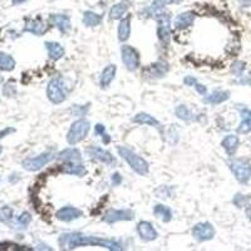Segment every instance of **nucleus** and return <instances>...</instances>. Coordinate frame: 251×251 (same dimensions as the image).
Masks as SVG:
<instances>
[{"label": "nucleus", "mask_w": 251, "mask_h": 251, "mask_svg": "<svg viewBox=\"0 0 251 251\" xmlns=\"http://www.w3.org/2000/svg\"><path fill=\"white\" fill-rule=\"evenodd\" d=\"M62 172L67 175L83 177L87 175V169L83 161L82 162H63Z\"/></svg>", "instance_id": "18"}, {"label": "nucleus", "mask_w": 251, "mask_h": 251, "mask_svg": "<svg viewBox=\"0 0 251 251\" xmlns=\"http://www.w3.org/2000/svg\"><path fill=\"white\" fill-rule=\"evenodd\" d=\"M230 100V92L228 91H214L211 94H206V97L202 98V102L206 104H211V106H217L221 103L226 102Z\"/></svg>", "instance_id": "21"}, {"label": "nucleus", "mask_w": 251, "mask_h": 251, "mask_svg": "<svg viewBox=\"0 0 251 251\" xmlns=\"http://www.w3.org/2000/svg\"><path fill=\"white\" fill-rule=\"evenodd\" d=\"M194 87H195V89H196V91L201 94V96H206V94H207V88H206L203 84H201V83L197 82Z\"/></svg>", "instance_id": "40"}, {"label": "nucleus", "mask_w": 251, "mask_h": 251, "mask_svg": "<svg viewBox=\"0 0 251 251\" xmlns=\"http://www.w3.org/2000/svg\"><path fill=\"white\" fill-rule=\"evenodd\" d=\"M89 131H91V122L86 118H79L72 123L71 128L67 133V142L71 146H75L88 136Z\"/></svg>", "instance_id": "3"}, {"label": "nucleus", "mask_w": 251, "mask_h": 251, "mask_svg": "<svg viewBox=\"0 0 251 251\" xmlns=\"http://www.w3.org/2000/svg\"><path fill=\"white\" fill-rule=\"evenodd\" d=\"M153 215L157 219L162 220L163 223H170L172 220V210L169 206L162 205V203H158L153 207Z\"/></svg>", "instance_id": "28"}, {"label": "nucleus", "mask_w": 251, "mask_h": 251, "mask_svg": "<svg viewBox=\"0 0 251 251\" xmlns=\"http://www.w3.org/2000/svg\"><path fill=\"white\" fill-rule=\"evenodd\" d=\"M30 221H31L30 214L26 211L22 212V214L18 216L17 221H15V227L19 228V230H24V228L28 227L29 224H30Z\"/></svg>", "instance_id": "33"}, {"label": "nucleus", "mask_w": 251, "mask_h": 251, "mask_svg": "<svg viewBox=\"0 0 251 251\" xmlns=\"http://www.w3.org/2000/svg\"><path fill=\"white\" fill-rule=\"evenodd\" d=\"M94 132H96V134H98V136L102 137L103 134L106 133V128H104V126L98 123V125H96V127H94Z\"/></svg>", "instance_id": "42"}, {"label": "nucleus", "mask_w": 251, "mask_h": 251, "mask_svg": "<svg viewBox=\"0 0 251 251\" xmlns=\"http://www.w3.org/2000/svg\"><path fill=\"white\" fill-rule=\"evenodd\" d=\"M170 3V0H153L151 3V5L147 8V14L151 18L156 19L158 15H161L163 13V9L166 8V5Z\"/></svg>", "instance_id": "29"}, {"label": "nucleus", "mask_w": 251, "mask_h": 251, "mask_svg": "<svg viewBox=\"0 0 251 251\" xmlns=\"http://www.w3.org/2000/svg\"><path fill=\"white\" fill-rule=\"evenodd\" d=\"M49 26L43 22L42 18H34V19H26L25 25H24V30L31 33L34 35H43L48 31Z\"/></svg>", "instance_id": "15"}, {"label": "nucleus", "mask_w": 251, "mask_h": 251, "mask_svg": "<svg viewBox=\"0 0 251 251\" xmlns=\"http://www.w3.org/2000/svg\"><path fill=\"white\" fill-rule=\"evenodd\" d=\"M1 152H3V147L0 146V154H1Z\"/></svg>", "instance_id": "47"}, {"label": "nucleus", "mask_w": 251, "mask_h": 251, "mask_svg": "<svg viewBox=\"0 0 251 251\" xmlns=\"http://www.w3.org/2000/svg\"><path fill=\"white\" fill-rule=\"evenodd\" d=\"M137 232L141 240L147 241V243L153 241V240L158 237V232H157V230L152 226L150 221H140L137 225Z\"/></svg>", "instance_id": "14"}, {"label": "nucleus", "mask_w": 251, "mask_h": 251, "mask_svg": "<svg viewBox=\"0 0 251 251\" xmlns=\"http://www.w3.org/2000/svg\"><path fill=\"white\" fill-rule=\"evenodd\" d=\"M131 8V0H122L120 3L114 4L109 10V19L118 20L122 19L123 15L127 14L128 9Z\"/></svg>", "instance_id": "22"}, {"label": "nucleus", "mask_w": 251, "mask_h": 251, "mask_svg": "<svg viewBox=\"0 0 251 251\" xmlns=\"http://www.w3.org/2000/svg\"><path fill=\"white\" fill-rule=\"evenodd\" d=\"M248 201H249L248 197L244 196V195H241V194H237L236 196L234 197L232 202H234L237 207H244V206L248 205Z\"/></svg>", "instance_id": "37"}, {"label": "nucleus", "mask_w": 251, "mask_h": 251, "mask_svg": "<svg viewBox=\"0 0 251 251\" xmlns=\"http://www.w3.org/2000/svg\"><path fill=\"white\" fill-rule=\"evenodd\" d=\"M134 219V212L129 208H109L104 212L102 221L106 224H116L120 221H131Z\"/></svg>", "instance_id": "9"}, {"label": "nucleus", "mask_w": 251, "mask_h": 251, "mask_svg": "<svg viewBox=\"0 0 251 251\" xmlns=\"http://www.w3.org/2000/svg\"><path fill=\"white\" fill-rule=\"evenodd\" d=\"M54 158V153L53 152H44V153H40L35 157H29L22 162L23 169L26 171L35 172L39 171L40 169H43L44 166L48 165L51 160Z\"/></svg>", "instance_id": "8"}, {"label": "nucleus", "mask_w": 251, "mask_h": 251, "mask_svg": "<svg viewBox=\"0 0 251 251\" xmlns=\"http://www.w3.org/2000/svg\"><path fill=\"white\" fill-rule=\"evenodd\" d=\"M170 71L169 63L160 60V62H156L151 66H149L147 68L143 69L142 75L149 79H160V78L165 77Z\"/></svg>", "instance_id": "12"}, {"label": "nucleus", "mask_w": 251, "mask_h": 251, "mask_svg": "<svg viewBox=\"0 0 251 251\" xmlns=\"http://www.w3.org/2000/svg\"><path fill=\"white\" fill-rule=\"evenodd\" d=\"M111 182L112 186H120L122 183V176L118 172H114L111 177Z\"/></svg>", "instance_id": "39"}, {"label": "nucleus", "mask_w": 251, "mask_h": 251, "mask_svg": "<svg viewBox=\"0 0 251 251\" xmlns=\"http://www.w3.org/2000/svg\"><path fill=\"white\" fill-rule=\"evenodd\" d=\"M47 96L53 104H60L67 100V92L60 77L51 78L47 87Z\"/></svg>", "instance_id": "6"}, {"label": "nucleus", "mask_w": 251, "mask_h": 251, "mask_svg": "<svg viewBox=\"0 0 251 251\" xmlns=\"http://www.w3.org/2000/svg\"><path fill=\"white\" fill-rule=\"evenodd\" d=\"M239 1L243 6H250L251 5V0H239Z\"/></svg>", "instance_id": "44"}, {"label": "nucleus", "mask_w": 251, "mask_h": 251, "mask_svg": "<svg viewBox=\"0 0 251 251\" xmlns=\"http://www.w3.org/2000/svg\"><path fill=\"white\" fill-rule=\"evenodd\" d=\"M239 137L235 136V134H227L225 138L221 142V146L223 149L225 150V152L227 153V156L232 157L235 153H236L237 149H239Z\"/></svg>", "instance_id": "25"}, {"label": "nucleus", "mask_w": 251, "mask_h": 251, "mask_svg": "<svg viewBox=\"0 0 251 251\" xmlns=\"http://www.w3.org/2000/svg\"><path fill=\"white\" fill-rule=\"evenodd\" d=\"M131 20L132 15L127 14L121 19L120 24H118V40L121 43H125L131 37Z\"/></svg>", "instance_id": "19"}, {"label": "nucleus", "mask_w": 251, "mask_h": 251, "mask_svg": "<svg viewBox=\"0 0 251 251\" xmlns=\"http://www.w3.org/2000/svg\"><path fill=\"white\" fill-rule=\"evenodd\" d=\"M82 216V210L75 207V206H64V207L59 208L57 211V214H55V217H57L59 221H63V223H72V221H75V220L80 219Z\"/></svg>", "instance_id": "13"}, {"label": "nucleus", "mask_w": 251, "mask_h": 251, "mask_svg": "<svg viewBox=\"0 0 251 251\" xmlns=\"http://www.w3.org/2000/svg\"><path fill=\"white\" fill-rule=\"evenodd\" d=\"M157 22V37L160 39L162 47H169L171 43V34H172V24L170 14L162 13L156 18Z\"/></svg>", "instance_id": "4"}, {"label": "nucleus", "mask_w": 251, "mask_h": 251, "mask_svg": "<svg viewBox=\"0 0 251 251\" xmlns=\"http://www.w3.org/2000/svg\"><path fill=\"white\" fill-rule=\"evenodd\" d=\"M232 73L236 75H243V72L245 71V63L244 62H235L232 64Z\"/></svg>", "instance_id": "38"}, {"label": "nucleus", "mask_w": 251, "mask_h": 251, "mask_svg": "<svg viewBox=\"0 0 251 251\" xmlns=\"http://www.w3.org/2000/svg\"><path fill=\"white\" fill-rule=\"evenodd\" d=\"M87 156H89L93 160H97L100 162L104 163L107 166H113L116 165V158L113 157V154L111 153L107 150H103L98 146H89L88 149L86 150Z\"/></svg>", "instance_id": "11"}, {"label": "nucleus", "mask_w": 251, "mask_h": 251, "mask_svg": "<svg viewBox=\"0 0 251 251\" xmlns=\"http://www.w3.org/2000/svg\"><path fill=\"white\" fill-rule=\"evenodd\" d=\"M15 68V60L12 55L0 51V71L10 72Z\"/></svg>", "instance_id": "31"}, {"label": "nucleus", "mask_w": 251, "mask_h": 251, "mask_svg": "<svg viewBox=\"0 0 251 251\" xmlns=\"http://www.w3.org/2000/svg\"><path fill=\"white\" fill-rule=\"evenodd\" d=\"M89 109V104H87V106L82 107L79 106V104H75V106L72 107V113L75 114V116H78V117H82V116H86L87 112H88Z\"/></svg>", "instance_id": "36"}, {"label": "nucleus", "mask_w": 251, "mask_h": 251, "mask_svg": "<svg viewBox=\"0 0 251 251\" xmlns=\"http://www.w3.org/2000/svg\"><path fill=\"white\" fill-rule=\"evenodd\" d=\"M13 132H14V128H5L3 131H0V140L5 137V136H8V134L13 133Z\"/></svg>", "instance_id": "43"}, {"label": "nucleus", "mask_w": 251, "mask_h": 251, "mask_svg": "<svg viewBox=\"0 0 251 251\" xmlns=\"http://www.w3.org/2000/svg\"><path fill=\"white\" fill-rule=\"evenodd\" d=\"M50 23L55 26V28L59 29L60 33L66 34L71 30L72 24H71V18L67 14H51L49 17Z\"/></svg>", "instance_id": "16"}, {"label": "nucleus", "mask_w": 251, "mask_h": 251, "mask_svg": "<svg viewBox=\"0 0 251 251\" xmlns=\"http://www.w3.org/2000/svg\"><path fill=\"white\" fill-rule=\"evenodd\" d=\"M117 151H118V154L122 157L126 162L128 163L129 167H131L136 174L140 175V176H146V175H149L150 172L149 162H147L145 158H142L140 154L133 152L131 149H128V147H125V146H120V147H117Z\"/></svg>", "instance_id": "2"}, {"label": "nucleus", "mask_w": 251, "mask_h": 251, "mask_svg": "<svg viewBox=\"0 0 251 251\" xmlns=\"http://www.w3.org/2000/svg\"><path fill=\"white\" fill-rule=\"evenodd\" d=\"M82 22L84 25L89 26V28H92V26H97L102 23V15L97 14V13L94 12H91V10H87V12H84V14H83Z\"/></svg>", "instance_id": "30"}, {"label": "nucleus", "mask_w": 251, "mask_h": 251, "mask_svg": "<svg viewBox=\"0 0 251 251\" xmlns=\"http://www.w3.org/2000/svg\"><path fill=\"white\" fill-rule=\"evenodd\" d=\"M132 122L133 123H138V125H147V126H151V127H154L157 128L160 132H162V128H161V123L151 116L149 113H145V112H141V113H137L132 118Z\"/></svg>", "instance_id": "24"}, {"label": "nucleus", "mask_w": 251, "mask_h": 251, "mask_svg": "<svg viewBox=\"0 0 251 251\" xmlns=\"http://www.w3.org/2000/svg\"><path fill=\"white\" fill-rule=\"evenodd\" d=\"M13 215H14V211L10 206H4V207L0 208V221L1 223H10L13 220Z\"/></svg>", "instance_id": "34"}, {"label": "nucleus", "mask_w": 251, "mask_h": 251, "mask_svg": "<svg viewBox=\"0 0 251 251\" xmlns=\"http://www.w3.org/2000/svg\"><path fill=\"white\" fill-rule=\"evenodd\" d=\"M182 1L183 0H170V3H172V4H181Z\"/></svg>", "instance_id": "46"}, {"label": "nucleus", "mask_w": 251, "mask_h": 251, "mask_svg": "<svg viewBox=\"0 0 251 251\" xmlns=\"http://www.w3.org/2000/svg\"><path fill=\"white\" fill-rule=\"evenodd\" d=\"M240 114H241V123L237 127V133L246 134L251 132V109L241 108Z\"/></svg>", "instance_id": "27"}, {"label": "nucleus", "mask_w": 251, "mask_h": 251, "mask_svg": "<svg viewBox=\"0 0 251 251\" xmlns=\"http://www.w3.org/2000/svg\"><path fill=\"white\" fill-rule=\"evenodd\" d=\"M197 82H199V80H197L195 77H192V75H188V77H186L185 79H183V83L188 87H194Z\"/></svg>", "instance_id": "41"}, {"label": "nucleus", "mask_w": 251, "mask_h": 251, "mask_svg": "<svg viewBox=\"0 0 251 251\" xmlns=\"http://www.w3.org/2000/svg\"><path fill=\"white\" fill-rule=\"evenodd\" d=\"M228 167L240 183H248L251 178V163L243 158H234L228 162Z\"/></svg>", "instance_id": "5"}, {"label": "nucleus", "mask_w": 251, "mask_h": 251, "mask_svg": "<svg viewBox=\"0 0 251 251\" xmlns=\"http://www.w3.org/2000/svg\"><path fill=\"white\" fill-rule=\"evenodd\" d=\"M121 59L125 64L126 69L129 72H136L141 67V57L137 49L132 46L123 44L121 47Z\"/></svg>", "instance_id": "7"}, {"label": "nucleus", "mask_w": 251, "mask_h": 251, "mask_svg": "<svg viewBox=\"0 0 251 251\" xmlns=\"http://www.w3.org/2000/svg\"><path fill=\"white\" fill-rule=\"evenodd\" d=\"M157 197H161V199H169L174 195V188L170 187V186H160L157 188L156 191Z\"/></svg>", "instance_id": "35"}, {"label": "nucleus", "mask_w": 251, "mask_h": 251, "mask_svg": "<svg viewBox=\"0 0 251 251\" xmlns=\"http://www.w3.org/2000/svg\"><path fill=\"white\" fill-rule=\"evenodd\" d=\"M195 19H196V14L194 12H185L181 13L176 17L174 22L175 28L178 29V30H183V29H187L195 23Z\"/></svg>", "instance_id": "20"}, {"label": "nucleus", "mask_w": 251, "mask_h": 251, "mask_svg": "<svg viewBox=\"0 0 251 251\" xmlns=\"http://www.w3.org/2000/svg\"><path fill=\"white\" fill-rule=\"evenodd\" d=\"M60 249H73L80 248V246H100V248H106L112 251L123 250L122 244L116 241V240L100 239L97 236H88L79 232H71V234H63L59 237Z\"/></svg>", "instance_id": "1"}, {"label": "nucleus", "mask_w": 251, "mask_h": 251, "mask_svg": "<svg viewBox=\"0 0 251 251\" xmlns=\"http://www.w3.org/2000/svg\"><path fill=\"white\" fill-rule=\"evenodd\" d=\"M116 72H117V67L114 66V64H108L106 68L103 69L100 75V88L107 89L111 86V83L113 82L114 77H116Z\"/></svg>", "instance_id": "23"}, {"label": "nucleus", "mask_w": 251, "mask_h": 251, "mask_svg": "<svg viewBox=\"0 0 251 251\" xmlns=\"http://www.w3.org/2000/svg\"><path fill=\"white\" fill-rule=\"evenodd\" d=\"M26 0H12L13 5H18V4H22V3H25Z\"/></svg>", "instance_id": "45"}, {"label": "nucleus", "mask_w": 251, "mask_h": 251, "mask_svg": "<svg viewBox=\"0 0 251 251\" xmlns=\"http://www.w3.org/2000/svg\"><path fill=\"white\" fill-rule=\"evenodd\" d=\"M57 160L60 162H82V153L75 147H69L57 154Z\"/></svg>", "instance_id": "17"}, {"label": "nucleus", "mask_w": 251, "mask_h": 251, "mask_svg": "<svg viewBox=\"0 0 251 251\" xmlns=\"http://www.w3.org/2000/svg\"><path fill=\"white\" fill-rule=\"evenodd\" d=\"M215 227L210 223H199L192 227V237L199 243L208 241L215 237Z\"/></svg>", "instance_id": "10"}, {"label": "nucleus", "mask_w": 251, "mask_h": 251, "mask_svg": "<svg viewBox=\"0 0 251 251\" xmlns=\"http://www.w3.org/2000/svg\"><path fill=\"white\" fill-rule=\"evenodd\" d=\"M47 51H48V55L51 60H59L64 57V48H63L62 44H59L58 42H47L46 43Z\"/></svg>", "instance_id": "26"}, {"label": "nucleus", "mask_w": 251, "mask_h": 251, "mask_svg": "<svg viewBox=\"0 0 251 251\" xmlns=\"http://www.w3.org/2000/svg\"><path fill=\"white\" fill-rule=\"evenodd\" d=\"M175 114H176L177 118L186 121V122H187V121H192L195 118L191 109L188 108L187 106H185V104H180L178 107H176V109H175Z\"/></svg>", "instance_id": "32"}]
</instances>
